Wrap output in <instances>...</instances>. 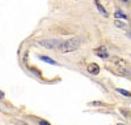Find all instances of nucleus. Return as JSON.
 Instances as JSON below:
<instances>
[{"mask_svg":"<svg viewBox=\"0 0 131 125\" xmlns=\"http://www.w3.org/2000/svg\"><path fill=\"white\" fill-rule=\"evenodd\" d=\"M81 44V40L79 37H72V38H68L66 39L64 42H60L58 48L62 54H70V52H75L78 51L79 47Z\"/></svg>","mask_w":131,"mask_h":125,"instance_id":"1","label":"nucleus"},{"mask_svg":"<svg viewBox=\"0 0 131 125\" xmlns=\"http://www.w3.org/2000/svg\"><path fill=\"white\" fill-rule=\"evenodd\" d=\"M37 43H38L39 46H42V47L49 48V50H57L60 42L57 40V39H41V40L37 42Z\"/></svg>","mask_w":131,"mask_h":125,"instance_id":"2","label":"nucleus"},{"mask_svg":"<svg viewBox=\"0 0 131 125\" xmlns=\"http://www.w3.org/2000/svg\"><path fill=\"white\" fill-rule=\"evenodd\" d=\"M86 70H88V73H91V74L96 76V74H98V73H100L101 69H100V67H98V64H96V63H92V64L88 65Z\"/></svg>","mask_w":131,"mask_h":125,"instance_id":"3","label":"nucleus"},{"mask_svg":"<svg viewBox=\"0 0 131 125\" xmlns=\"http://www.w3.org/2000/svg\"><path fill=\"white\" fill-rule=\"evenodd\" d=\"M94 4H96V7H97V9H98V12H100L104 17H107V16H109V13L106 12V9L104 8V5L98 2V0H94Z\"/></svg>","mask_w":131,"mask_h":125,"instance_id":"4","label":"nucleus"},{"mask_svg":"<svg viewBox=\"0 0 131 125\" xmlns=\"http://www.w3.org/2000/svg\"><path fill=\"white\" fill-rule=\"evenodd\" d=\"M114 17H115V20H127V16L122 12V10H119V9L114 13Z\"/></svg>","mask_w":131,"mask_h":125,"instance_id":"5","label":"nucleus"},{"mask_svg":"<svg viewBox=\"0 0 131 125\" xmlns=\"http://www.w3.org/2000/svg\"><path fill=\"white\" fill-rule=\"evenodd\" d=\"M114 25H115L118 29H126V26H127L123 21H121V20H114Z\"/></svg>","mask_w":131,"mask_h":125,"instance_id":"6","label":"nucleus"},{"mask_svg":"<svg viewBox=\"0 0 131 125\" xmlns=\"http://www.w3.org/2000/svg\"><path fill=\"white\" fill-rule=\"evenodd\" d=\"M39 59L41 60H43V61H45V63H50V64H52V65H57V61H54L52 59H50V57H47V56H39Z\"/></svg>","mask_w":131,"mask_h":125,"instance_id":"7","label":"nucleus"},{"mask_svg":"<svg viewBox=\"0 0 131 125\" xmlns=\"http://www.w3.org/2000/svg\"><path fill=\"white\" fill-rule=\"evenodd\" d=\"M114 63L117 65H119V67H126V61L122 60V59H114Z\"/></svg>","mask_w":131,"mask_h":125,"instance_id":"8","label":"nucleus"},{"mask_svg":"<svg viewBox=\"0 0 131 125\" xmlns=\"http://www.w3.org/2000/svg\"><path fill=\"white\" fill-rule=\"evenodd\" d=\"M117 91L122 95H126V97H131V92H128L127 90H123V89H117Z\"/></svg>","mask_w":131,"mask_h":125,"instance_id":"9","label":"nucleus"},{"mask_svg":"<svg viewBox=\"0 0 131 125\" xmlns=\"http://www.w3.org/2000/svg\"><path fill=\"white\" fill-rule=\"evenodd\" d=\"M96 55L98 57H101V59H107L109 55H107V52H96Z\"/></svg>","mask_w":131,"mask_h":125,"instance_id":"10","label":"nucleus"},{"mask_svg":"<svg viewBox=\"0 0 131 125\" xmlns=\"http://www.w3.org/2000/svg\"><path fill=\"white\" fill-rule=\"evenodd\" d=\"M37 124L38 125H51L50 122H47L46 120H43V119H37Z\"/></svg>","mask_w":131,"mask_h":125,"instance_id":"11","label":"nucleus"},{"mask_svg":"<svg viewBox=\"0 0 131 125\" xmlns=\"http://www.w3.org/2000/svg\"><path fill=\"white\" fill-rule=\"evenodd\" d=\"M94 52H107V50H106L105 46H100V47H97L94 50Z\"/></svg>","mask_w":131,"mask_h":125,"instance_id":"12","label":"nucleus"},{"mask_svg":"<svg viewBox=\"0 0 131 125\" xmlns=\"http://www.w3.org/2000/svg\"><path fill=\"white\" fill-rule=\"evenodd\" d=\"M4 97H5V94H4L2 90H0V99H4Z\"/></svg>","mask_w":131,"mask_h":125,"instance_id":"13","label":"nucleus"},{"mask_svg":"<svg viewBox=\"0 0 131 125\" xmlns=\"http://www.w3.org/2000/svg\"><path fill=\"white\" fill-rule=\"evenodd\" d=\"M16 125H26V124H25L24 121H17V122H16Z\"/></svg>","mask_w":131,"mask_h":125,"instance_id":"14","label":"nucleus"},{"mask_svg":"<svg viewBox=\"0 0 131 125\" xmlns=\"http://www.w3.org/2000/svg\"><path fill=\"white\" fill-rule=\"evenodd\" d=\"M122 2H123V3H128V0H122Z\"/></svg>","mask_w":131,"mask_h":125,"instance_id":"15","label":"nucleus"},{"mask_svg":"<svg viewBox=\"0 0 131 125\" xmlns=\"http://www.w3.org/2000/svg\"><path fill=\"white\" fill-rule=\"evenodd\" d=\"M118 125H123V124H118Z\"/></svg>","mask_w":131,"mask_h":125,"instance_id":"16","label":"nucleus"}]
</instances>
